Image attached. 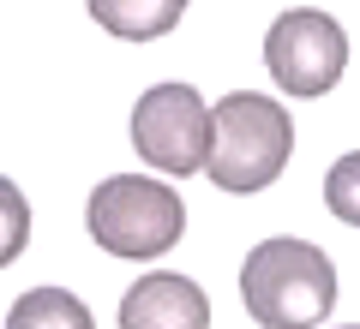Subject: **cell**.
<instances>
[{"instance_id": "cell-1", "label": "cell", "mask_w": 360, "mask_h": 329, "mask_svg": "<svg viewBox=\"0 0 360 329\" xmlns=\"http://www.w3.org/2000/svg\"><path fill=\"white\" fill-rule=\"evenodd\" d=\"M295 156V120L283 102L234 90L210 108V138H205V174L222 192H264Z\"/></svg>"}, {"instance_id": "cell-2", "label": "cell", "mask_w": 360, "mask_h": 329, "mask_svg": "<svg viewBox=\"0 0 360 329\" xmlns=\"http://www.w3.org/2000/svg\"><path fill=\"white\" fill-rule=\"evenodd\" d=\"M240 300H246V317L264 329L324 323L336 311V269L307 240H264L246 252Z\"/></svg>"}, {"instance_id": "cell-3", "label": "cell", "mask_w": 360, "mask_h": 329, "mask_svg": "<svg viewBox=\"0 0 360 329\" xmlns=\"http://www.w3.org/2000/svg\"><path fill=\"white\" fill-rule=\"evenodd\" d=\"M84 228L108 257L150 264V257H162V252L180 246V234H186V203H180V192L168 180L115 174V180H103V186L90 192Z\"/></svg>"}, {"instance_id": "cell-4", "label": "cell", "mask_w": 360, "mask_h": 329, "mask_svg": "<svg viewBox=\"0 0 360 329\" xmlns=\"http://www.w3.org/2000/svg\"><path fill=\"white\" fill-rule=\"evenodd\" d=\"M210 138V102L193 84H150L132 108V150L150 174H198Z\"/></svg>"}, {"instance_id": "cell-5", "label": "cell", "mask_w": 360, "mask_h": 329, "mask_svg": "<svg viewBox=\"0 0 360 329\" xmlns=\"http://www.w3.org/2000/svg\"><path fill=\"white\" fill-rule=\"evenodd\" d=\"M264 66L288 96H324L342 84L348 72V36L330 13L319 6H295L270 25L264 36Z\"/></svg>"}, {"instance_id": "cell-6", "label": "cell", "mask_w": 360, "mask_h": 329, "mask_svg": "<svg viewBox=\"0 0 360 329\" xmlns=\"http://www.w3.org/2000/svg\"><path fill=\"white\" fill-rule=\"evenodd\" d=\"M120 323L127 329H205L210 300L193 276H144L120 300Z\"/></svg>"}, {"instance_id": "cell-7", "label": "cell", "mask_w": 360, "mask_h": 329, "mask_svg": "<svg viewBox=\"0 0 360 329\" xmlns=\"http://www.w3.org/2000/svg\"><path fill=\"white\" fill-rule=\"evenodd\" d=\"M84 6L120 42H156L186 18V0H84Z\"/></svg>"}, {"instance_id": "cell-8", "label": "cell", "mask_w": 360, "mask_h": 329, "mask_svg": "<svg viewBox=\"0 0 360 329\" xmlns=\"http://www.w3.org/2000/svg\"><path fill=\"white\" fill-rule=\"evenodd\" d=\"M13 329H90V311H84V300L78 293H60V288H37V293H25V300L13 305V317H6Z\"/></svg>"}, {"instance_id": "cell-9", "label": "cell", "mask_w": 360, "mask_h": 329, "mask_svg": "<svg viewBox=\"0 0 360 329\" xmlns=\"http://www.w3.org/2000/svg\"><path fill=\"white\" fill-rule=\"evenodd\" d=\"M30 246V203L13 180L0 174V269L18 264V252Z\"/></svg>"}, {"instance_id": "cell-10", "label": "cell", "mask_w": 360, "mask_h": 329, "mask_svg": "<svg viewBox=\"0 0 360 329\" xmlns=\"http://www.w3.org/2000/svg\"><path fill=\"white\" fill-rule=\"evenodd\" d=\"M354 168H360L354 156H342V162L330 168V210L342 215V222H354V215H360L354 210Z\"/></svg>"}]
</instances>
